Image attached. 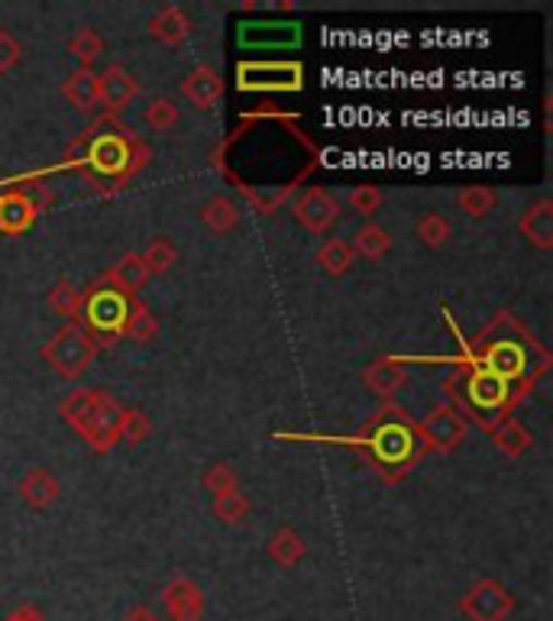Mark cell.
<instances>
[{"instance_id": "cell-34", "label": "cell", "mask_w": 553, "mask_h": 621, "mask_svg": "<svg viewBox=\"0 0 553 621\" xmlns=\"http://www.w3.org/2000/svg\"><path fill=\"white\" fill-rule=\"evenodd\" d=\"M450 230H453V227H450V220H447L443 214H424L415 227L417 240H420L424 246H430V250L443 246V243L450 240Z\"/></svg>"}, {"instance_id": "cell-14", "label": "cell", "mask_w": 553, "mask_h": 621, "mask_svg": "<svg viewBox=\"0 0 553 621\" xmlns=\"http://www.w3.org/2000/svg\"><path fill=\"white\" fill-rule=\"evenodd\" d=\"M139 97V81L124 66H107L97 74V101L107 111V117L127 111Z\"/></svg>"}, {"instance_id": "cell-25", "label": "cell", "mask_w": 553, "mask_h": 621, "mask_svg": "<svg viewBox=\"0 0 553 621\" xmlns=\"http://www.w3.org/2000/svg\"><path fill=\"white\" fill-rule=\"evenodd\" d=\"M107 278L124 291V295H130V298H137L139 288L149 281V273H146V266H142V260H139V253H124L120 260H117V266L107 273Z\"/></svg>"}, {"instance_id": "cell-12", "label": "cell", "mask_w": 553, "mask_h": 621, "mask_svg": "<svg viewBox=\"0 0 553 621\" xmlns=\"http://www.w3.org/2000/svg\"><path fill=\"white\" fill-rule=\"evenodd\" d=\"M295 220L308 230V233H327L341 214V207L334 202V195L321 185H311L298 195V202L291 207Z\"/></svg>"}, {"instance_id": "cell-30", "label": "cell", "mask_w": 553, "mask_h": 621, "mask_svg": "<svg viewBox=\"0 0 553 621\" xmlns=\"http://www.w3.org/2000/svg\"><path fill=\"white\" fill-rule=\"evenodd\" d=\"M214 518L220 525H243L253 511L250 498L237 488V492H227V495H214V505H210Z\"/></svg>"}, {"instance_id": "cell-37", "label": "cell", "mask_w": 553, "mask_h": 621, "mask_svg": "<svg viewBox=\"0 0 553 621\" xmlns=\"http://www.w3.org/2000/svg\"><path fill=\"white\" fill-rule=\"evenodd\" d=\"M178 120H182V111H178V104L169 101V97H155V101L146 107V124H149L152 130H159V134L172 130Z\"/></svg>"}, {"instance_id": "cell-1", "label": "cell", "mask_w": 553, "mask_h": 621, "mask_svg": "<svg viewBox=\"0 0 553 621\" xmlns=\"http://www.w3.org/2000/svg\"><path fill=\"white\" fill-rule=\"evenodd\" d=\"M505 327L508 331H502V334L485 327L476 346H470V363L495 372L498 379L511 382L515 389H521L528 395L531 386L548 372L551 356L534 344V337L525 327H518L511 318L505 321Z\"/></svg>"}, {"instance_id": "cell-19", "label": "cell", "mask_w": 553, "mask_h": 621, "mask_svg": "<svg viewBox=\"0 0 553 621\" xmlns=\"http://www.w3.org/2000/svg\"><path fill=\"white\" fill-rule=\"evenodd\" d=\"M301 39V30L298 23H246L240 26V46H291Z\"/></svg>"}, {"instance_id": "cell-13", "label": "cell", "mask_w": 553, "mask_h": 621, "mask_svg": "<svg viewBox=\"0 0 553 621\" xmlns=\"http://www.w3.org/2000/svg\"><path fill=\"white\" fill-rule=\"evenodd\" d=\"M162 606L172 621H201L205 619V593L195 579L175 576L162 589Z\"/></svg>"}, {"instance_id": "cell-23", "label": "cell", "mask_w": 553, "mask_h": 621, "mask_svg": "<svg viewBox=\"0 0 553 621\" xmlns=\"http://www.w3.org/2000/svg\"><path fill=\"white\" fill-rule=\"evenodd\" d=\"M349 250H353V256L359 253L362 260H382V256L392 250V237H389V230L379 227V223H362V227L353 233Z\"/></svg>"}, {"instance_id": "cell-22", "label": "cell", "mask_w": 553, "mask_h": 621, "mask_svg": "<svg viewBox=\"0 0 553 621\" xmlns=\"http://www.w3.org/2000/svg\"><path fill=\"white\" fill-rule=\"evenodd\" d=\"M62 94L78 114H91L94 107H101L97 101V74L91 69H74L62 84Z\"/></svg>"}, {"instance_id": "cell-31", "label": "cell", "mask_w": 553, "mask_h": 621, "mask_svg": "<svg viewBox=\"0 0 553 621\" xmlns=\"http://www.w3.org/2000/svg\"><path fill=\"white\" fill-rule=\"evenodd\" d=\"M69 53L81 62L78 69H91V62H97L104 53V36L94 26H81L69 39Z\"/></svg>"}, {"instance_id": "cell-29", "label": "cell", "mask_w": 553, "mask_h": 621, "mask_svg": "<svg viewBox=\"0 0 553 621\" xmlns=\"http://www.w3.org/2000/svg\"><path fill=\"white\" fill-rule=\"evenodd\" d=\"M155 334H159V321H155V314H152L142 301L134 298L130 314H127V324H124V337H130L134 344H152Z\"/></svg>"}, {"instance_id": "cell-6", "label": "cell", "mask_w": 553, "mask_h": 621, "mask_svg": "<svg viewBox=\"0 0 553 621\" xmlns=\"http://www.w3.org/2000/svg\"><path fill=\"white\" fill-rule=\"evenodd\" d=\"M134 298L124 295L107 276H101L88 291H81V308H78V327L97 344V349L107 344H117L124 337V324L130 314Z\"/></svg>"}, {"instance_id": "cell-21", "label": "cell", "mask_w": 553, "mask_h": 621, "mask_svg": "<svg viewBox=\"0 0 553 621\" xmlns=\"http://www.w3.org/2000/svg\"><path fill=\"white\" fill-rule=\"evenodd\" d=\"M492 444H495V450L498 453H505V457H521V453H528L531 447H534V434L521 424V421H515V417H505V421H498L495 427H492Z\"/></svg>"}, {"instance_id": "cell-15", "label": "cell", "mask_w": 553, "mask_h": 621, "mask_svg": "<svg viewBox=\"0 0 553 621\" xmlns=\"http://www.w3.org/2000/svg\"><path fill=\"white\" fill-rule=\"evenodd\" d=\"M182 97L192 101L198 111H210L220 104L223 97V78L220 71H214L210 66H198L182 78Z\"/></svg>"}, {"instance_id": "cell-11", "label": "cell", "mask_w": 553, "mask_h": 621, "mask_svg": "<svg viewBox=\"0 0 553 621\" xmlns=\"http://www.w3.org/2000/svg\"><path fill=\"white\" fill-rule=\"evenodd\" d=\"M43 205H46V195H39V188H33V185L0 192V233H7V237L26 233L36 223Z\"/></svg>"}, {"instance_id": "cell-9", "label": "cell", "mask_w": 553, "mask_h": 621, "mask_svg": "<svg viewBox=\"0 0 553 621\" xmlns=\"http://www.w3.org/2000/svg\"><path fill=\"white\" fill-rule=\"evenodd\" d=\"M237 88L240 91H301L304 69L298 62H240Z\"/></svg>"}, {"instance_id": "cell-3", "label": "cell", "mask_w": 553, "mask_h": 621, "mask_svg": "<svg viewBox=\"0 0 553 621\" xmlns=\"http://www.w3.org/2000/svg\"><path fill=\"white\" fill-rule=\"evenodd\" d=\"M362 447L385 480H402L405 473H412V467L424 453L417 427L399 405L379 409L376 421L369 424V434L362 437Z\"/></svg>"}, {"instance_id": "cell-24", "label": "cell", "mask_w": 553, "mask_h": 621, "mask_svg": "<svg viewBox=\"0 0 553 621\" xmlns=\"http://www.w3.org/2000/svg\"><path fill=\"white\" fill-rule=\"evenodd\" d=\"M266 553L276 560L278 566H295V563H301L304 560V553H308V544H304V538L295 531V528H278L276 534L269 538V544H266Z\"/></svg>"}, {"instance_id": "cell-2", "label": "cell", "mask_w": 553, "mask_h": 621, "mask_svg": "<svg viewBox=\"0 0 553 621\" xmlns=\"http://www.w3.org/2000/svg\"><path fill=\"white\" fill-rule=\"evenodd\" d=\"M84 137L88 142H84V156L78 169L91 179H107V182L124 185L149 162V149L139 142V137H134L124 124L111 117L97 120V127Z\"/></svg>"}, {"instance_id": "cell-17", "label": "cell", "mask_w": 553, "mask_h": 621, "mask_svg": "<svg viewBox=\"0 0 553 621\" xmlns=\"http://www.w3.org/2000/svg\"><path fill=\"white\" fill-rule=\"evenodd\" d=\"M16 492H20V498H23L33 511H43V508H49V505L59 498L62 485H59V480H56L46 467H33V470L23 473Z\"/></svg>"}, {"instance_id": "cell-5", "label": "cell", "mask_w": 553, "mask_h": 621, "mask_svg": "<svg viewBox=\"0 0 553 621\" xmlns=\"http://www.w3.org/2000/svg\"><path fill=\"white\" fill-rule=\"evenodd\" d=\"M120 412H124V405L114 395H107L104 389H74L59 405L62 421L74 427V434L94 453H107L120 440Z\"/></svg>"}, {"instance_id": "cell-26", "label": "cell", "mask_w": 553, "mask_h": 621, "mask_svg": "<svg viewBox=\"0 0 553 621\" xmlns=\"http://www.w3.org/2000/svg\"><path fill=\"white\" fill-rule=\"evenodd\" d=\"M201 220L210 233H230L240 223V207L233 205L227 195H214L208 205L201 207Z\"/></svg>"}, {"instance_id": "cell-16", "label": "cell", "mask_w": 553, "mask_h": 621, "mask_svg": "<svg viewBox=\"0 0 553 621\" xmlns=\"http://www.w3.org/2000/svg\"><path fill=\"white\" fill-rule=\"evenodd\" d=\"M149 36L152 39H159V43H165V46H178V43H185L192 33H195V20L182 10V7H162L152 20H149Z\"/></svg>"}, {"instance_id": "cell-36", "label": "cell", "mask_w": 553, "mask_h": 621, "mask_svg": "<svg viewBox=\"0 0 553 621\" xmlns=\"http://www.w3.org/2000/svg\"><path fill=\"white\" fill-rule=\"evenodd\" d=\"M149 434H152L149 414L139 412V409H124V412H120V440H124V444L139 447Z\"/></svg>"}, {"instance_id": "cell-32", "label": "cell", "mask_w": 553, "mask_h": 621, "mask_svg": "<svg viewBox=\"0 0 553 621\" xmlns=\"http://www.w3.org/2000/svg\"><path fill=\"white\" fill-rule=\"evenodd\" d=\"M318 266L334 278L349 273V266H353V250H349V243L341 240V237H331V240L318 250Z\"/></svg>"}, {"instance_id": "cell-38", "label": "cell", "mask_w": 553, "mask_h": 621, "mask_svg": "<svg viewBox=\"0 0 553 621\" xmlns=\"http://www.w3.org/2000/svg\"><path fill=\"white\" fill-rule=\"evenodd\" d=\"M205 488L214 495H227V492H237L240 488V476L230 463H214L208 473H205Z\"/></svg>"}, {"instance_id": "cell-10", "label": "cell", "mask_w": 553, "mask_h": 621, "mask_svg": "<svg viewBox=\"0 0 553 621\" xmlns=\"http://www.w3.org/2000/svg\"><path fill=\"white\" fill-rule=\"evenodd\" d=\"M417 427V437H420V444L427 447V450H437V453H450V450H457L463 440H466V430H470V424H466V417L457 412L453 405H440V409H434V412L427 414Z\"/></svg>"}, {"instance_id": "cell-33", "label": "cell", "mask_w": 553, "mask_h": 621, "mask_svg": "<svg viewBox=\"0 0 553 621\" xmlns=\"http://www.w3.org/2000/svg\"><path fill=\"white\" fill-rule=\"evenodd\" d=\"M237 188H240V195L250 202V207L256 210V214H276L278 205L295 192V185H285V188H276V192H266V188H250V185H243V182H233Z\"/></svg>"}, {"instance_id": "cell-27", "label": "cell", "mask_w": 553, "mask_h": 621, "mask_svg": "<svg viewBox=\"0 0 553 621\" xmlns=\"http://www.w3.org/2000/svg\"><path fill=\"white\" fill-rule=\"evenodd\" d=\"M46 304L56 318H66L69 324L78 321V308H81V288L69 281V278H59L53 285V291L46 295Z\"/></svg>"}, {"instance_id": "cell-39", "label": "cell", "mask_w": 553, "mask_h": 621, "mask_svg": "<svg viewBox=\"0 0 553 621\" xmlns=\"http://www.w3.org/2000/svg\"><path fill=\"white\" fill-rule=\"evenodd\" d=\"M349 207L359 214V217H372L379 207H382V192L372 188V185H356L349 192Z\"/></svg>"}, {"instance_id": "cell-35", "label": "cell", "mask_w": 553, "mask_h": 621, "mask_svg": "<svg viewBox=\"0 0 553 621\" xmlns=\"http://www.w3.org/2000/svg\"><path fill=\"white\" fill-rule=\"evenodd\" d=\"M457 205H460V210H463L466 217L483 220V217L492 214V207H495V192H492V188H485V185L463 188V192H460V198H457Z\"/></svg>"}, {"instance_id": "cell-42", "label": "cell", "mask_w": 553, "mask_h": 621, "mask_svg": "<svg viewBox=\"0 0 553 621\" xmlns=\"http://www.w3.org/2000/svg\"><path fill=\"white\" fill-rule=\"evenodd\" d=\"M7 621H43V616H39L36 609H20L16 616H10Z\"/></svg>"}, {"instance_id": "cell-20", "label": "cell", "mask_w": 553, "mask_h": 621, "mask_svg": "<svg viewBox=\"0 0 553 621\" xmlns=\"http://www.w3.org/2000/svg\"><path fill=\"white\" fill-rule=\"evenodd\" d=\"M405 379H408V372H405V366L395 363V359H376V363L362 372L366 389H369L372 395H379V399H392V395L405 386Z\"/></svg>"}, {"instance_id": "cell-41", "label": "cell", "mask_w": 553, "mask_h": 621, "mask_svg": "<svg viewBox=\"0 0 553 621\" xmlns=\"http://www.w3.org/2000/svg\"><path fill=\"white\" fill-rule=\"evenodd\" d=\"M124 621H162L149 606H130L127 609V616H124Z\"/></svg>"}, {"instance_id": "cell-7", "label": "cell", "mask_w": 553, "mask_h": 621, "mask_svg": "<svg viewBox=\"0 0 553 621\" xmlns=\"http://www.w3.org/2000/svg\"><path fill=\"white\" fill-rule=\"evenodd\" d=\"M94 356H97V344H94L78 324L59 327V331L49 337V344L43 346V359L49 363V369H53L59 379H69V382L81 379V376L91 369Z\"/></svg>"}, {"instance_id": "cell-8", "label": "cell", "mask_w": 553, "mask_h": 621, "mask_svg": "<svg viewBox=\"0 0 553 621\" xmlns=\"http://www.w3.org/2000/svg\"><path fill=\"white\" fill-rule=\"evenodd\" d=\"M460 612L466 621H508L515 612V596L505 583L485 576L466 589L460 599Z\"/></svg>"}, {"instance_id": "cell-40", "label": "cell", "mask_w": 553, "mask_h": 621, "mask_svg": "<svg viewBox=\"0 0 553 621\" xmlns=\"http://www.w3.org/2000/svg\"><path fill=\"white\" fill-rule=\"evenodd\" d=\"M20 62H23V46H20V39H16L10 30L0 26V74H10Z\"/></svg>"}, {"instance_id": "cell-4", "label": "cell", "mask_w": 553, "mask_h": 621, "mask_svg": "<svg viewBox=\"0 0 553 621\" xmlns=\"http://www.w3.org/2000/svg\"><path fill=\"white\" fill-rule=\"evenodd\" d=\"M447 392L453 389V395L460 399V409L457 412H470L483 427H495L498 421H505L508 412L525 399L521 389H515L511 382L498 379L495 372H488L483 366H473L466 363L453 379H447L443 386Z\"/></svg>"}, {"instance_id": "cell-18", "label": "cell", "mask_w": 553, "mask_h": 621, "mask_svg": "<svg viewBox=\"0 0 553 621\" xmlns=\"http://www.w3.org/2000/svg\"><path fill=\"white\" fill-rule=\"evenodd\" d=\"M521 237L538 246V250H551L553 246V205L551 198H541L525 210L521 223H518Z\"/></svg>"}, {"instance_id": "cell-28", "label": "cell", "mask_w": 553, "mask_h": 621, "mask_svg": "<svg viewBox=\"0 0 553 621\" xmlns=\"http://www.w3.org/2000/svg\"><path fill=\"white\" fill-rule=\"evenodd\" d=\"M139 260H142V266H146L149 276H165V273L175 266L178 250H175V243H172L169 237H152L149 246L139 253Z\"/></svg>"}]
</instances>
